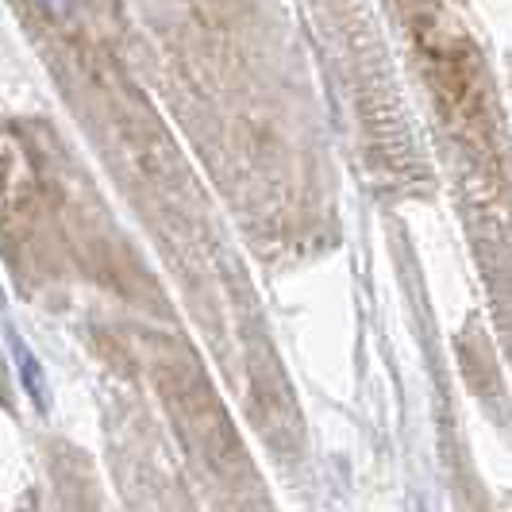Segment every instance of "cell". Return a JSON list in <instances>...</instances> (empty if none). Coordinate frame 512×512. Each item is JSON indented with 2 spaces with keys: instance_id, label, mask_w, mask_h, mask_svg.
<instances>
[{
  "instance_id": "cell-1",
  "label": "cell",
  "mask_w": 512,
  "mask_h": 512,
  "mask_svg": "<svg viewBox=\"0 0 512 512\" xmlns=\"http://www.w3.org/2000/svg\"><path fill=\"white\" fill-rule=\"evenodd\" d=\"M4 339H8V347H12V362H16V370H20L24 393L35 401V409L47 412V409H51V393H47V374H43V362L31 355V347L24 343V335L16 332L12 324L4 328Z\"/></svg>"
}]
</instances>
